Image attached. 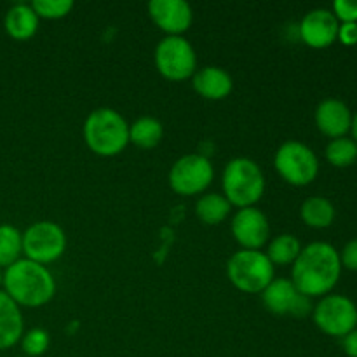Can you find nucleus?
<instances>
[{
    "instance_id": "7c9ffc66",
    "label": "nucleus",
    "mask_w": 357,
    "mask_h": 357,
    "mask_svg": "<svg viewBox=\"0 0 357 357\" xmlns=\"http://www.w3.org/2000/svg\"><path fill=\"white\" fill-rule=\"evenodd\" d=\"M351 138L357 143V112L352 114V124H351Z\"/></svg>"
},
{
    "instance_id": "c85d7f7f",
    "label": "nucleus",
    "mask_w": 357,
    "mask_h": 357,
    "mask_svg": "<svg viewBox=\"0 0 357 357\" xmlns=\"http://www.w3.org/2000/svg\"><path fill=\"white\" fill-rule=\"evenodd\" d=\"M337 40H340L347 47L357 45V23H340Z\"/></svg>"
},
{
    "instance_id": "4be33fe9",
    "label": "nucleus",
    "mask_w": 357,
    "mask_h": 357,
    "mask_svg": "<svg viewBox=\"0 0 357 357\" xmlns=\"http://www.w3.org/2000/svg\"><path fill=\"white\" fill-rule=\"evenodd\" d=\"M300 251H302V243L298 241V237L293 236V234H281V236L274 237L268 244L267 257L272 261V265H293L295 260L298 258Z\"/></svg>"
},
{
    "instance_id": "393cba45",
    "label": "nucleus",
    "mask_w": 357,
    "mask_h": 357,
    "mask_svg": "<svg viewBox=\"0 0 357 357\" xmlns=\"http://www.w3.org/2000/svg\"><path fill=\"white\" fill-rule=\"evenodd\" d=\"M21 351L24 352L26 357H40L45 354L51 344V337L44 328H31V330L24 331L23 337L20 340Z\"/></svg>"
},
{
    "instance_id": "2f4dec72",
    "label": "nucleus",
    "mask_w": 357,
    "mask_h": 357,
    "mask_svg": "<svg viewBox=\"0 0 357 357\" xmlns=\"http://www.w3.org/2000/svg\"><path fill=\"white\" fill-rule=\"evenodd\" d=\"M2 279H3V268H0V286H2Z\"/></svg>"
},
{
    "instance_id": "412c9836",
    "label": "nucleus",
    "mask_w": 357,
    "mask_h": 357,
    "mask_svg": "<svg viewBox=\"0 0 357 357\" xmlns=\"http://www.w3.org/2000/svg\"><path fill=\"white\" fill-rule=\"evenodd\" d=\"M232 211V204L223 194H204L195 202V215L206 225H218L225 222Z\"/></svg>"
},
{
    "instance_id": "5701e85b",
    "label": "nucleus",
    "mask_w": 357,
    "mask_h": 357,
    "mask_svg": "<svg viewBox=\"0 0 357 357\" xmlns=\"http://www.w3.org/2000/svg\"><path fill=\"white\" fill-rule=\"evenodd\" d=\"M23 255V234L9 223H0V268L16 264Z\"/></svg>"
},
{
    "instance_id": "7ed1b4c3",
    "label": "nucleus",
    "mask_w": 357,
    "mask_h": 357,
    "mask_svg": "<svg viewBox=\"0 0 357 357\" xmlns=\"http://www.w3.org/2000/svg\"><path fill=\"white\" fill-rule=\"evenodd\" d=\"M82 132L91 152L100 157L119 155L129 143L128 121L108 107L91 112L84 122Z\"/></svg>"
},
{
    "instance_id": "c756f323",
    "label": "nucleus",
    "mask_w": 357,
    "mask_h": 357,
    "mask_svg": "<svg viewBox=\"0 0 357 357\" xmlns=\"http://www.w3.org/2000/svg\"><path fill=\"white\" fill-rule=\"evenodd\" d=\"M342 349L347 357H357V328L342 338Z\"/></svg>"
},
{
    "instance_id": "dca6fc26",
    "label": "nucleus",
    "mask_w": 357,
    "mask_h": 357,
    "mask_svg": "<svg viewBox=\"0 0 357 357\" xmlns=\"http://www.w3.org/2000/svg\"><path fill=\"white\" fill-rule=\"evenodd\" d=\"M192 87L199 96L211 101L225 100L234 89V80L220 66H204L192 75Z\"/></svg>"
},
{
    "instance_id": "473e14b6",
    "label": "nucleus",
    "mask_w": 357,
    "mask_h": 357,
    "mask_svg": "<svg viewBox=\"0 0 357 357\" xmlns=\"http://www.w3.org/2000/svg\"><path fill=\"white\" fill-rule=\"evenodd\" d=\"M23 357H26V356H23Z\"/></svg>"
},
{
    "instance_id": "a878e982",
    "label": "nucleus",
    "mask_w": 357,
    "mask_h": 357,
    "mask_svg": "<svg viewBox=\"0 0 357 357\" xmlns=\"http://www.w3.org/2000/svg\"><path fill=\"white\" fill-rule=\"evenodd\" d=\"M30 6L33 7L38 20H61L73 9L72 0H33Z\"/></svg>"
},
{
    "instance_id": "0eeeda50",
    "label": "nucleus",
    "mask_w": 357,
    "mask_h": 357,
    "mask_svg": "<svg viewBox=\"0 0 357 357\" xmlns=\"http://www.w3.org/2000/svg\"><path fill=\"white\" fill-rule=\"evenodd\" d=\"M312 319L324 335L344 338L357 328V305L349 296L330 293L314 305Z\"/></svg>"
},
{
    "instance_id": "aec40b11",
    "label": "nucleus",
    "mask_w": 357,
    "mask_h": 357,
    "mask_svg": "<svg viewBox=\"0 0 357 357\" xmlns=\"http://www.w3.org/2000/svg\"><path fill=\"white\" fill-rule=\"evenodd\" d=\"M164 136V126L155 117H139L132 124H129V143L139 149H155Z\"/></svg>"
},
{
    "instance_id": "423d86ee",
    "label": "nucleus",
    "mask_w": 357,
    "mask_h": 357,
    "mask_svg": "<svg viewBox=\"0 0 357 357\" xmlns=\"http://www.w3.org/2000/svg\"><path fill=\"white\" fill-rule=\"evenodd\" d=\"M274 166L279 176L293 187H307L319 174L316 152L298 139H288L278 149Z\"/></svg>"
},
{
    "instance_id": "f8f14e48",
    "label": "nucleus",
    "mask_w": 357,
    "mask_h": 357,
    "mask_svg": "<svg viewBox=\"0 0 357 357\" xmlns=\"http://www.w3.org/2000/svg\"><path fill=\"white\" fill-rule=\"evenodd\" d=\"M230 230L243 250H261L271 237V223L267 215L255 206L237 209Z\"/></svg>"
},
{
    "instance_id": "ddd939ff",
    "label": "nucleus",
    "mask_w": 357,
    "mask_h": 357,
    "mask_svg": "<svg viewBox=\"0 0 357 357\" xmlns=\"http://www.w3.org/2000/svg\"><path fill=\"white\" fill-rule=\"evenodd\" d=\"M149 16L167 37H183L192 26L194 10L185 0H150Z\"/></svg>"
},
{
    "instance_id": "6ab92c4d",
    "label": "nucleus",
    "mask_w": 357,
    "mask_h": 357,
    "mask_svg": "<svg viewBox=\"0 0 357 357\" xmlns=\"http://www.w3.org/2000/svg\"><path fill=\"white\" fill-rule=\"evenodd\" d=\"M335 216H337V209L333 202L323 195L307 197L300 206V218L310 229H328L333 225Z\"/></svg>"
},
{
    "instance_id": "9b49d317",
    "label": "nucleus",
    "mask_w": 357,
    "mask_h": 357,
    "mask_svg": "<svg viewBox=\"0 0 357 357\" xmlns=\"http://www.w3.org/2000/svg\"><path fill=\"white\" fill-rule=\"evenodd\" d=\"M260 295L265 309L275 316L305 317L314 310L312 298L302 295L291 279L275 278Z\"/></svg>"
},
{
    "instance_id": "f257e3e1",
    "label": "nucleus",
    "mask_w": 357,
    "mask_h": 357,
    "mask_svg": "<svg viewBox=\"0 0 357 357\" xmlns=\"http://www.w3.org/2000/svg\"><path fill=\"white\" fill-rule=\"evenodd\" d=\"M342 275L338 250L324 241H316L302 248L291 265V282L302 295L323 298L330 295Z\"/></svg>"
},
{
    "instance_id": "20e7f679",
    "label": "nucleus",
    "mask_w": 357,
    "mask_h": 357,
    "mask_svg": "<svg viewBox=\"0 0 357 357\" xmlns=\"http://www.w3.org/2000/svg\"><path fill=\"white\" fill-rule=\"evenodd\" d=\"M222 187L232 208H251L264 197L265 174L253 159L236 157L223 169Z\"/></svg>"
},
{
    "instance_id": "a211bd4d",
    "label": "nucleus",
    "mask_w": 357,
    "mask_h": 357,
    "mask_svg": "<svg viewBox=\"0 0 357 357\" xmlns=\"http://www.w3.org/2000/svg\"><path fill=\"white\" fill-rule=\"evenodd\" d=\"M38 21L30 3H14L3 16V28L14 40H28L37 33Z\"/></svg>"
},
{
    "instance_id": "f03ea898",
    "label": "nucleus",
    "mask_w": 357,
    "mask_h": 357,
    "mask_svg": "<svg viewBox=\"0 0 357 357\" xmlns=\"http://www.w3.org/2000/svg\"><path fill=\"white\" fill-rule=\"evenodd\" d=\"M3 291L17 307L37 309L51 302L56 295V281L45 265L20 258L3 268Z\"/></svg>"
},
{
    "instance_id": "bb28decb",
    "label": "nucleus",
    "mask_w": 357,
    "mask_h": 357,
    "mask_svg": "<svg viewBox=\"0 0 357 357\" xmlns=\"http://www.w3.org/2000/svg\"><path fill=\"white\" fill-rule=\"evenodd\" d=\"M331 13L338 23H357V0H335Z\"/></svg>"
},
{
    "instance_id": "39448f33",
    "label": "nucleus",
    "mask_w": 357,
    "mask_h": 357,
    "mask_svg": "<svg viewBox=\"0 0 357 357\" xmlns=\"http://www.w3.org/2000/svg\"><path fill=\"white\" fill-rule=\"evenodd\" d=\"M230 284L243 293H261L275 279V267L260 250H239L227 261Z\"/></svg>"
},
{
    "instance_id": "4468645a",
    "label": "nucleus",
    "mask_w": 357,
    "mask_h": 357,
    "mask_svg": "<svg viewBox=\"0 0 357 357\" xmlns=\"http://www.w3.org/2000/svg\"><path fill=\"white\" fill-rule=\"evenodd\" d=\"M338 20L331 9H312L303 16L300 23V37L303 44L312 49H326L337 42Z\"/></svg>"
},
{
    "instance_id": "9d476101",
    "label": "nucleus",
    "mask_w": 357,
    "mask_h": 357,
    "mask_svg": "<svg viewBox=\"0 0 357 357\" xmlns=\"http://www.w3.org/2000/svg\"><path fill=\"white\" fill-rule=\"evenodd\" d=\"M215 167L206 155L187 153L181 155L169 169V185L173 192L183 197L204 194L213 183Z\"/></svg>"
},
{
    "instance_id": "1a4fd4ad",
    "label": "nucleus",
    "mask_w": 357,
    "mask_h": 357,
    "mask_svg": "<svg viewBox=\"0 0 357 357\" xmlns=\"http://www.w3.org/2000/svg\"><path fill=\"white\" fill-rule=\"evenodd\" d=\"M155 66L167 80L192 79L197 72L195 49L185 37H164L155 47Z\"/></svg>"
},
{
    "instance_id": "f3484780",
    "label": "nucleus",
    "mask_w": 357,
    "mask_h": 357,
    "mask_svg": "<svg viewBox=\"0 0 357 357\" xmlns=\"http://www.w3.org/2000/svg\"><path fill=\"white\" fill-rule=\"evenodd\" d=\"M23 333L24 321L21 307L9 298L3 289H0V351L14 347Z\"/></svg>"
},
{
    "instance_id": "b1692460",
    "label": "nucleus",
    "mask_w": 357,
    "mask_h": 357,
    "mask_svg": "<svg viewBox=\"0 0 357 357\" xmlns=\"http://www.w3.org/2000/svg\"><path fill=\"white\" fill-rule=\"evenodd\" d=\"M324 157L331 166L340 167V169L352 166L357 160V143L351 136L330 139L324 149Z\"/></svg>"
},
{
    "instance_id": "2eb2a0df",
    "label": "nucleus",
    "mask_w": 357,
    "mask_h": 357,
    "mask_svg": "<svg viewBox=\"0 0 357 357\" xmlns=\"http://www.w3.org/2000/svg\"><path fill=\"white\" fill-rule=\"evenodd\" d=\"M316 126L330 139L342 138L351 132L352 112L347 103L338 98H326L316 107Z\"/></svg>"
},
{
    "instance_id": "cd10ccee",
    "label": "nucleus",
    "mask_w": 357,
    "mask_h": 357,
    "mask_svg": "<svg viewBox=\"0 0 357 357\" xmlns=\"http://www.w3.org/2000/svg\"><path fill=\"white\" fill-rule=\"evenodd\" d=\"M338 257H340L342 268L357 272V239L349 241V243L338 251Z\"/></svg>"
},
{
    "instance_id": "6e6552de",
    "label": "nucleus",
    "mask_w": 357,
    "mask_h": 357,
    "mask_svg": "<svg viewBox=\"0 0 357 357\" xmlns=\"http://www.w3.org/2000/svg\"><path fill=\"white\" fill-rule=\"evenodd\" d=\"M66 251V234L58 223L35 222L23 232V255L40 265L59 260Z\"/></svg>"
}]
</instances>
